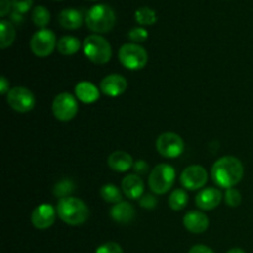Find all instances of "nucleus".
Segmentation results:
<instances>
[{"label":"nucleus","instance_id":"nucleus-1","mask_svg":"<svg viewBox=\"0 0 253 253\" xmlns=\"http://www.w3.org/2000/svg\"><path fill=\"white\" fill-rule=\"evenodd\" d=\"M211 177L215 184L221 188H234L244 177V166L239 158L225 156L220 158L211 167Z\"/></svg>","mask_w":253,"mask_h":253},{"label":"nucleus","instance_id":"nucleus-2","mask_svg":"<svg viewBox=\"0 0 253 253\" xmlns=\"http://www.w3.org/2000/svg\"><path fill=\"white\" fill-rule=\"evenodd\" d=\"M57 214L66 224L78 226L88 220L89 209L83 200L74 197H67L59 199L57 204Z\"/></svg>","mask_w":253,"mask_h":253},{"label":"nucleus","instance_id":"nucleus-3","mask_svg":"<svg viewBox=\"0 0 253 253\" xmlns=\"http://www.w3.org/2000/svg\"><path fill=\"white\" fill-rule=\"evenodd\" d=\"M116 16L114 10L105 4H99L91 7L85 16V24L93 32L105 34L115 26Z\"/></svg>","mask_w":253,"mask_h":253},{"label":"nucleus","instance_id":"nucleus-4","mask_svg":"<svg viewBox=\"0 0 253 253\" xmlns=\"http://www.w3.org/2000/svg\"><path fill=\"white\" fill-rule=\"evenodd\" d=\"M83 51L86 58L95 64L108 63L113 54L108 40L99 35H90L84 40Z\"/></svg>","mask_w":253,"mask_h":253},{"label":"nucleus","instance_id":"nucleus-5","mask_svg":"<svg viewBox=\"0 0 253 253\" xmlns=\"http://www.w3.org/2000/svg\"><path fill=\"white\" fill-rule=\"evenodd\" d=\"M175 180V170L172 166L158 165L151 170L148 185L155 194H166L173 187Z\"/></svg>","mask_w":253,"mask_h":253},{"label":"nucleus","instance_id":"nucleus-6","mask_svg":"<svg viewBox=\"0 0 253 253\" xmlns=\"http://www.w3.org/2000/svg\"><path fill=\"white\" fill-rule=\"evenodd\" d=\"M119 61L130 71H140L148 62V54L138 43H125L119 51Z\"/></svg>","mask_w":253,"mask_h":253},{"label":"nucleus","instance_id":"nucleus-7","mask_svg":"<svg viewBox=\"0 0 253 253\" xmlns=\"http://www.w3.org/2000/svg\"><path fill=\"white\" fill-rule=\"evenodd\" d=\"M52 111L57 120L71 121L78 113V101L72 94L61 93L52 103Z\"/></svg>","mask_w":253,"mask_h":253},{"label":"nucleus","instance_id":"nucleus-8","mask_svg":"<svg viewBox=\"0 0 253 253\" xmlns=\"http://www.w3.org/2000/svg\"><path fill=\"white\" fill-rule=\"evenodd\" d=\"M156 148L166 158H177L184 152V141L174 132H165L156 141Z\"/></svg>","mask_w":253,"mask_h":253},{"label":"nucleus","instance_id":"nucleus-9","mask_svg":"<svg viewBox=\"0 0 253 253\" xmlns=\"http://www.w3.org/2000/svg\"><path fill=\"white\" fill-rule=\"evenodd\" d=\"M30 47L37 57L49 56L57 47L56 35L48 29L39 30L32 36L31 41H30Z\"/></svg>","mask_w":253,"mask_h":253},{"label":"nucleus","instance_id":"nucleus-10","mask_svg":"<svg viewBox=\"0 0 253 253\" xmlns=\"http://www.w3.org/2000/svg\"><path fill=\"white\" fill-rule=\"evenodd\" d=\"M6 101L10 108L14 109L17 113L31 111L36 104L32 91L24 86H15L10 89L9 93L6 94Z\"/></svg>","mask_w":253,"mask_h":253},{"label":"nucleus","instance_id":"nucleus-11","mask_svg":"<svg viewBox=\"0 0 253 253\" xmlns=\"http://www.w3.org/2000/svg\"><path fill=\"white\" fill-rule=\"evenodd\" d=\"M208 182V172L199 165H193L185 168L180 174V183L188 190H198Z\"/></svg>","mask_w":253,"mask_h":253},{"label":"nucleus","instance_id":"nucleus-12","mask_svg":"<svg viewBox=\"0 0 253 253\" xmlns=\"http://www.w3.org/2000/svg\"><path fill=\"white\" fill-rule=\"evenodd\" d=\"M56 210L51 204H41L32 211L31 222L36 229L46 230L53 225Z\"/></svg>","mask_w":253,"mask_h":253},{"label":"nucleus","instance_id":"nucleus-13","mask_svg":"<svg viewBox=\"0 0 253 253\" xmlns=\"http://www.w3.org/2000/svg\"><path fill=\"white\" fill-rule=\"evenodd\" d=\"M126 89H127V81L125 79V77L120 76V74H110L100 82V90L110 98H116V96L121 95L125 93Z\"/></svg>","mask_w":253,"mask_h":253},{"label":"nucleus","instance_id":"nucleus-14","mask_svg":"<svg viewBox=\"0 0 253 253\" xmlns=\"http://www.w3.org/2000/svg\"><path fill=\"white\" fill-rule=\"evenodd\" d=\"M222 200V194L216 188H207L203 189L202 192L198 193L195 198L198 208L202 210H212L219 207V204Z\"/></svg>","mask_w":253,"mask_h":253},{"label":"nucleus","instance_id":"nucleus-15","mask_svg":"<svg viewBox=\"0 0 253 253\" xmlns=\"http://www.w3.org/2000/svg\"><path fill=\"white\" fill-rule=\"evenodd\" d=\"M183 225L193 234H203L209 227V219L200 211H189L183 219Z\"/></svg>","mask_w":253,"mask_h":253},{"label":"nucleus","instance_id":"nucleus-16","mask_svg":"<svg viewBox=\"0 0 253 253\" xmlns=\"http://www.w3.org/2000/svg\"><path fill=\"white\" fill-rule=\"evenodd\" d=\"M123 192L128 199H141L145 190L142 179L137 174H128L126 175L121 183Z\"/></svg>","mask_w":253,"mask_h":253},{"label":"nucleus","instance_id":"nucleus-17","mask_svg":"<svg viewBox=\"0 0 253 253\" xmlns=\"http://www.w3.org/2000/svg\"><path fill=\"white\" fill-rule=\"evenodd\" d=\"M108 166L115 172H127L133 168L132 157L124 151H115L108 158Z\"/></svg>","mask_w":253,"mask_h":253},{"label":"nucleus","instance_id":"nucleus-18","mask_svg":"<svg viewBox=\"0 0 253 253\" xmlns=\"http://www.w3.org/2000/svg\"><path fill=\"white\" fill-rule=\"evenodd\" d=\"M76 96L84 104H93L100 98L99 89L90 82H81L76 85Z\"/></svg>","mask_w":253,"mask_h":253},{"label":"nucleus","instance_id":"nucleus-19","mask_svg":"<svg viewBox=\"0 0 253 253\" xmlns=\"http://www.w3.org/2000/svg\"><path fill=\"white\" fill-rule=\"evenodd\" d=\"M136 211L132 205L127 202H120L114 205L110 210V216L113 220L120 224H127L135 219Z\"/></svg>","mask_w":253,"mask_h":253},{"label":"nucleus","instance_id":"nucleus-20","mask_svg":"<svg viewBox=\"0 0 253 253\" xmlns=\"http://www.w3.org/2000/svg\"><path fill=\"white\" fill-rule=\"evenodd\" d=\"M58 21L63 29L77 30L83 24V16L81 11L76 9H64L59 14Z\"/></svg>","mask_w":253,"mask_h":253},{"label":"nucleus","instance_id":"nucleus-21","mask_svg":"<svg viewBox=\"0 0 253 253\" xmlns=\"http://www.w3.org/2000/svg\"><path fill=\"white\" fill-rule=\"evenodd\" d=\"M81 48V42L74 36H63L57 42V49L64 56H72Z\"/></svg>","mask_w":253,"mask_h":253},{"label":"nucleus","instance_id":"nucleus-22","mask_svg":"<svg viewBox=\"0 0 253 253\" xmlns=\"http://www.w3.org/2000/svg\"><path fill=\"white\" fill-rule=\"evenodd\" d=\"M15 36H16V32H15V27L12 26L11 22L1 20L0 21V48L5 49L11 46Z\"/></svg>","mask_w":253,"mask_h":253},{"label":"nucleus","instance_id":"nucleus-23","mask_svg":"<svg viewBox=\"0 0 253 253\" xmlns=\"http://www.w3.org/2000/svg\"><path fill=\"white\" fill-rule=\"evenodd\" d=\"M188 203V194L185 190L183 189H175L172 194L169 195L168 199V204H169L170 209L175 210V211H180L185 208Z\"/></svg>","mask_w":253,"mask_h":253},{"label":"nucleus","instance_id":"nucleus-24","mask_svg":"<svg viewBox=\"0 0 253 253\" xmlns=\"http://www.w3.org/2000/svg\"><path fill=\"white\" fill-rule=\"evenodd\" d=\"M100 195L105 202L113 203V204H118L121 202L123 197H121V192L115 184H105L100 188Z\"/></svg>","mask_w":253,"mask_h":253},{"label":"nucleus","instance_id":"nucleus-25","mask_svg":"<svg viewBox=\"0 0 253 253\" xmlns=\"http://www.w3.org/2000/svg\"><path fill=\"white\" fill-rule=\"evenodd\" d=\"M135 20L142 26H147V25H153L157 21V15L152 9L147 6L140 7L136 10L135 12Z\"/></svg>","mask_w":253,"mask_h":253},{"label":"nucleus","instance_id":"nucleus-26","mask_svg":"<svg viewBox=\"0 0 253 253\" xmlns=\"http://www.w3.org/2000/svg\"><path fill=\"white\" fill-rule=\"evenodd\" d=\"M31 19L37 27L44 29L51 21V14L44 6H36L32 11Z\"/></svg>","mask_w":253,"mask_h":253},{"label":"nucleus","instance_id":"nucleus-27","mask_svg":"<svg viewBox=\"0 0 253 253\" xmlns=\"http://www.w3.org/2000/svg\"><path fill=\"white\" fill-rule=\"evenodd\" d=\"M74 190V184L72 180L64 179L61 180L59 183H57L56 187H54V195L58 198H67L72 192Z\"/></svg>","mask_w":253,"mask_h":253},{"label":"nucleus","instance_id":"nucleus-28","mask_svg":"<svg viewBox=\"0 0 253 253\" xmlns=\"http://www.w3.org/2000/svg\"><path fill=\"white\" fill-rule=\"evenodd\" d=\"M241 193L235 188H229L225 193V203L231 208H237L241 204Z\"/></svg>","mask_w":253,"mask_h":253},{"label":"nucleus","instance_id":"nucleus-29","mask_svg":"<svg viewBox=\"0 0 253 253\" xmlns=\"http://www.w3.org/2000/svg\"><path fill=\"white\" fill-rule=\"evenodd\" d=\"M148 37L147 30L143 27H133L130 32H128V39L133 42V43H141L145 42Z\"/></svg>","mask_w":253,"mask_h":253},{"label":"nucleus","instance_id":"nucleus-30","mask_svg":"<svg viewBox=\"0 0 253 253\" xmlns=\"http://www.w3.org/2000/svg\"><path fill=\"white\" fill-rule=\"evenodd\" d=\"M16 14H26L32 6V0H11Z\"/></svg>","mask_w":253,"mask_h":253},{"label":"nucleus","instance_id":"nucleus-31","mask_svg":"<svg viewBox=\"0 0 253 253\" xmlns=\"http://www.w3.org/2000/svg\"><path fill=\"white\" fill-rule=\"evenodd\" d=\"M95 253H124L123 249L116 242H106L96 249Z\"/></svg>","mask_w":253,"mask_h":253},{"label":"nucleus","instance_id":"nucleus-32","mask_svg":"<svg viewBox=\"0 0 253 253\" xmlns=\"http://www.w3.org/2000/svg\"><path fill=\"white\" fill-rule=\"evenodd\" d=\"M140 205L141 208H143V209L152 210L155 209L156 205H157V199H156L155 195H151V194L142 195L140 199Z\"/></svg>","mask_w":253,"mask_h":253},{"label":"nucleus","instance_id":"nucleus-33","mask_svg":"<svg viewBox=\"0 0 253 253\" xmlns=\"http://www.w3.org/2000/svg\"><path fill=\"white\" fill-rule=\"evenodd\" d=\"M133 170H135L136 173H138V175L146 174L148 170V165L145 161H137V162L133 163Z\"/></svg>","mask_w":253,"mask_h":253},{"label":"nucleus","instance_id":"nucleus-34","mask_svg":"<svg viewBox=\"0 0 253 253\" xmlns=\"http://www.w3.org/2000/svg\"><path fill=\"white\" fill-rule=\"evenodd\" d=\"M12 6V1L10 0H0V16H6L10 12V7Z\"/></svg>","mask_w":253,"mask_h":253},{"label":"nucleus","instance_id":"nucleus-35","mask_svg":"<svg viewBox=\"0 0 253 253\" xmlns=\"http://www.w3.org/2000/svg\"><path fill=\"white\" fill-rule=\"evenodd\" d=\"M189 253H214L210 247L204 246V245H195L190 249Z\"/></svg>","mask_w":253,"mask_h":253},{"label":"nucleus","instance_id":"nucleus-36","mask_svg":"<svg viewBox=\"0 0 253 253\" xmlns=\"http://www.w3.org/2000/svg\"><path fill=\"white\" fill-rule=\"evenodd\" d=\"M10 91V83L7 82L6 77L2 76L1 79H0V93L2 94V95H5V94H7Z\"/></svg>","mask_w":253,"mask_h":253},{"label":"nucleus","instance_id":"nucleus-37","mask_svg":"<svg viewBox=\"0 0 253 253\" xmlns=\"http://www.w3.org/2000/svg\"><path fill=\"white\" fill-rule=\"evenodd\" d=\"M227 253H245V251L241 249H232V250H230Z\"/></svg>","mask_w":253,"mask_h":253},{"label":"nucleus","instance_id":"nucleus-38","mask_svg":"<svg viewBox=\"0 0 253 253\" xmlns=\"http://www.w3.org/2000/svg\"><path fill=\"white\" fill-rule=\"evenodd\" d=\"M91 1H95V0H91Z\"/></svg>","mask_w":253,"mask_h":253}]
</instances>
